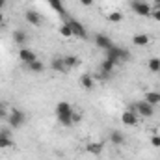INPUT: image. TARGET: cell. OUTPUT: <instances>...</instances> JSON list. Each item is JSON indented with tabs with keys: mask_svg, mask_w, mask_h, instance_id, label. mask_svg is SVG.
<instances>
[{
	"mask_svg": "<svg viewBox=\"0 0 160 160\" xmlns=\"http://www.w3.org/2000/svg\"><path fill=\"white\" fill-rule=\"evenodd\" d=\"M151 17H153L157 22H160V9H153V11H151Z\"/></svg>",
	"mask_w": 160,
	"mask_h": 160,
	"instance_id": "83f0119b",
	"label": "cell"
},
{
	"mask_svg": "<svg viewBox=\"0 0 160 160\" xmlns=\"http://www.w3.org/2000/svg\"><path fill=\"white\" fill-rule=\"evenodd\" d=\"M108 21L114 22V24H118V22L123 21V13H121V11H110V13H108Z\"/></svg>",
	"mask_w": 160,
	"mask_h": 160,
	"instance_id": "44dd1931",
	"label": "cell"
},
{
	"mask_svg": "<svg viewBox=\"0 0 160 160\" xmlns=\"http://www.w3.org/2000/svg\"><path fill=\"white\" fill-rule=\"evenodd\" d=\"M151 145L153 147H160V134H153L151 136Z\"/></svg>",
	"mask_w": 160,
	"mask_h": 160,
	"instance_id": "484cf974",
	"label": "cell"
},
{
	"mask_svg": "<svg viewBox=\"0 0 160 160\" xmlns=\"http://www.w3.org/2000/svg\"><path fill=\"white\" fill-rule=\"evenodd\" d=\"M106 60H110V62H114V63H118V62H128V60H130V52L125 50V48H121V47L112 45V47L106 50Z\"/></svg>",
	"mask_w": 160,
	"mask_h": 160,
	"instance_id": "3957f363",
	"label": "cell"
},
{
	"mask_svg": "<svg viewBox=\"0 0 160 160\" xmlns=\"http://www.w3.org/2000/svg\"><path fill=\"white\" fill-rule=\"evenodd\" d=\"M4 8H6V0H0V11H2Z\"/></svg>",
	"mask_w": 160,
	"mask_h": 160,
	"instance_id": "1f68e13d",
	"label": "cell"
},
{
	"mask_svg": "<svg viewBox=\"0 0 160 160\" xmlns=\"http://www.w3.org/2000/svg\"><path fill=\"white\" fill-rule=\"evenodd\" d=\"M24 19H26L30 24H36V26L41 24V15L36 11V9H28V11L24 13Z\"/></svg>",
	"mask_w": 160,
	"mask_h": 160,
	"instance_id": "7c38bea8",
	"label": "cell"
},
{
	"mask_svg": "<svg viewBox=\"0 0 160 160\" xmlns=\"http://www.w3.org/2000/svg\"><path fill=\"white\" fill-rule=\"evenodd\" d=\"M110 142H112L114 145H123V143H125V134H123L121 130H112V132H110Z\"/></svg>",
	"mask_w": 160,
	"mask_h": 160,
	"instance_id": "9a60e30c",
	"label": "cell"
},
{
	"mask_svg": "<svg viewBox=\"0 0 160 160\" xmlns=\"http://www.w3.org/2000/svg\"><path fill=\"white\" fill-rule=\"evenodd\" d=\"M153 9H160V0H153Z\"/></svg>",
	"mask_w": 160,
	"mask_h": 160,
	"instance_id": "4dcf8cb0",
	"label": "cell"
},
{
	"mask_svg": "<svg viewBox=\"0 0 160 160\" xmlns=\"http://www.w3.org/2000/svg\"><path fill=\"white\" fill-rule=\"evenodd\" d=\"M26 67H28L32 73H43V71H45V63H43V62H39V60H36V62L28 63Z\"/></svg>",
	"mask_w": 160,
	"mask_h": 160,
	"instance_id": "d6986e66",
	"label": "cell"
},
{
	"mask_svg": "<svg viewBox=\"0 0 160 160\" xmlns=\"http://www.w3.org/2000/svg\"><path fill=\"white\" fill-rule=\"evenodd\" d=\"M8 125H9V128H21L24 123H26V116L21 112V110H17V108H11L9 112H8Z\"/></svg>",
	"mask_w": 160,
	"mask_h": 160,
	"instance_id": "277c9868",
	"label": "cell"
},
{
	"mask_svg": "<svg viewBox=\"0 0 160 160\" xmlns=\"http://www.w3.org/2000/svg\"><path fill=\"white\" fill-rule=\"evenodd\" d=\"M132 43L136 47H145V45H149V36L147 34H136L132 38Z\"/></svg>",
	"mask_w": 160,
	"mask_h": 160,
	"instance_id": "e0dca14e",
	"label": "cell"
},
{
	"mask_svg": "<svg viewBox=\"0 0 160 160\" xmlns=\"http://www.w3.org/2000/svg\"><path fill=\"white\" fill-rule=\"evenodd\" d=\"M95 45H97L101 50H108L114 43L110 39V36H106V34H97V36H95Z\"/></svg>",
	"mask_w": 160,
	"mask_h": 160,
	"instance_id": "30bf717a",
	"label": "cell"
},
{
	"mask_svg": "<svg viewBox=\"0 0 160 160\" xmlns=\"http://www.w3.org/2000/svg\"><path fill=\"white\" fill-rule=\"evenodd\" d=\"M19 60H21L24 65H28V63L36 62L38 56H36V52H34L32 48H28V47H21V50H19Z\"/></svg>",
	"mask_w": 160,
	"mask_h": 160,
	"instance_id": "52a82bcc",
	"label": "cell"
},
{
	"mask_svg": "<svg viewBox=\"0 0 160 160\" xmlns=\"http://www.w3.org/2000/svg\"><path fill=\"white\" fill-rule=\"evenodd\" d=\"M145 101L157 108L160 104V91H147V93H145Z\"/></svg>",
	"mask_w": 160,
	"mask_h": 160,
	"instance_id": "5bb4252c",
	"label": "cell"
},
{
	"mask_svg": "<svg viewBox=\"0 0 160 160\" xmlns=\"http://www.w3.org/2000/svg\"><path fill=\"white\" fill-rule=\"evenodd\" d=\"M147 67L151 73H160V58H151L147 62Z\"/></svg>",
	"mask_w": 160,
	"mask_h": 160,
	"instance_id": "ffe728a7",
	"label": "cell"
},
{
	"mask_svg": "<svg viewBox=\"0 0 160 160\" xmlns=\"http://www.w3.org/2000/svg\"><path fill=\"white\" fill-rule=\"evenodd\" d=\"M128 110L136 112L140 118H153V116H155V106L149 104L145 99H143V101H138V102H134V104H130Z\"/></svg>",
	"mask_w": 160,
	"mask_h": 160,
	"instance_id": "7a4b0ae2",
	"label": "cell"
},
{
	"mask_svg": "<svg viewBox=\"0 0 160 160\" xmlns=\"http://www.w3.org/2000/svg\"><path fill=\"white\" fill-rule=\"evenodd\" d=\"M50 69H52V71H58V73H65L67 67H65L63 58H54V60L50 62Z\"/></svg>",
	"mask_w": 160,
	"mask_h": 160,
	"instance_id": "4fadbf2b",
	"label": "cell"
},
{
	"mask_svg": "<svg viewBox=\"0 0 160 160\" xmlns=\"http://www.w3.org/2000/svg\"><path fill=\"white\" fill-rule=\"evenodd\" d=\"M130 8L140 17H151V11H153V6L149 2H145V0H132L130 2Z\"/></svg>",
	"mask_w": 160,
	"mask_h": 160,
	"instance_id": "5b68a950",
	"label": "cell"
},
{
	"mask_svg": "<svg viewBox=\"0 0 160 160\" xmlns=\"http://www.w3.org/2000/svg\"><path fill=\"white\" fill-rule=\"evenodd\" d=\"M63 62H65L67 69H75L80 65V58H77V56H63Z\"/></svg>",
	"mask_w": 160,
	"mask_h": 160,
	"instance_id": "ac0fdd59",
	"label": "cell"
},
{
	"mask_svg": "<svg viewBox=\"0 0 160 160\" xmlns=\"http://www.w3.org/2000/svg\"><path fill=\"white\" fill-rule=\"evenodd\" d=\"M13 145V138H11V128H2L0 130V149H8Z\"/></svg>",
	"mask_w": 160,
	"mask_h": 160,
	"instance_id": "9c48e42d",
	"label": "cell"
},
{
	"mask_svg": "<svg viewBox=\"0 0 160 160\" xmlns=\"http://www.w3.org/2000/svg\"><path fill=\"white\" fill-rule=\"evenodd\" d=\"M71 119H73V125H78L80 121H82V114H78V112H73Z\"/></svg>",
	"mask_w": 160,
	"mask_h": 160,
	"instance_id": "4316f807",
	"label": "cell"
},
{
	"mask_svg": "<svg viewBox=\"0 0 160 160\" xmlns=\"http://www.w3.org/2000/svg\"><path fill=\"white\" fill-rule=\"evenodd\" d=\"M114 62H110V60H104L102 63H101V71H104V73H110L112 75V71H114Z\"/></svg>",
	"mask_w": 160,
	"mask_h": 160,
	"instance_id": "cb8c5ba5",
	"label": "cell"
},
{
	"mask_svg": "<svg viewBox=\"0 0 160 160\" xmlns=\"http://www.w3.org/2000/svg\"><path fill=\"white\" fill-rule=\"evenodd\" d=\"M80 4L86 6V8H89V6H93V0H80Z\"/></svg>",
	"mask_w": 160,
	"mask_h": 160,
	"instance_id": "f546056e",
	"label": "cell"
},
{
	"mask_svg": "<svg viewBox=\"0 0 160 160\" xmlns=\"http://www.w3.org/2000/svg\"><path fill=\"white\" fill-rule=\"evenodd\" d=\"M73 112H75L73 106H71L69 102H65V101H62V102L56 104V116H58V121H60L62 125H65V127H73V119H71Z\"/></svg>",
	"mask_w": 160,
	"mask_h": 160,
	"instance_id": "6da1fadb",
	"label": "cell"
},
{
	"mask_svg": "<svg viewBox=\"0 0 160 160\" xmlns=\"http://www.w3.org/2000/svg\"><path fill=\"white\" fill-rule=\"evenodd\" d=\"M138 121H140V116H138L136 112H132V110H125V112L121 114V123L127 125V127H136Z\"/></svg>",
	"mask_w": 160,
	"mask_h": 160,
	"instance_id": "ba28073f",
	"label": "cell"
},
{
	"mask_svg": "<svg viewBox=\"0 0 160 160\" xmlns=\"http://www.w3.org/2000/svg\"><path fill=\"white\" fill-rule=\"evenodd\" d=\"M48 4H50V8L56 11V13H63V4H62V0H47Z\"/></svg>",
	"mask_w": 160,
	"mask_h": 160,
	"instance_id": "7402d4cb",
	"label": "cell"
},
{
	"mask_svg": "<svg viewBox=\"0 0 160 160\" xmlns=\"http://www.w3.org/2000/svg\"><path fill=\"white\" fill-rule=\"evenodd\" d=\"M60 34H62L63 38H73V30H71V26H69L67 22H63V24L60 26Z\"/></svg>",
	"mask_w": 160,
	"mask_h": 160,
	"instance_id": "603a6c76",
	"label": "cell"
},
{
	"mask_svg": "<svg viewBox=\"0 0 160 160\" xmlns=\"http://www.w3.org/2000/svg\"><path fill=\"white\" fill-rule=\"evenodd\" d=\"M8 112H9V110H6L4 106H0V121H4L8 118Z\"/></svg>",
	"mask_w": 160,
	"mask_h": 160,
	"instance_id": "f1b7e54d",
	"label": "cell"
},
{
	"mask_svg": "<svg viewBox=\"0 0 160 160\" xmlns=\"http://www.w3.org/2000/svg\"><path fill=\"white\" fill-rule=\"evenodd\" d=\"M102 149H104L102 142H89V143L86 145V151H88L89 155H95V157H101V155H102Z\"/></svg>",
	"mask_w": 160,
	"mask_h": 160,
	"instance_id": "8fae6325",
	"label": "cell"
},
{
	"mask_svg": "<svg viewBox=\"0 0 160 160\" xmlns=\"http://www.w3.org/2000/svg\"><path fill=\"white\" fill-rule=\"evenodd\" d=\"M67 24H69V26H71V30H73V38H80V39H86V38H88V32H86L84 24H80V21L69 19V21H67Z\"/></svg>",
	"mask_w": 160,
	"mask_h": 160,
	"instance_id": "8992f818",
	"label": "cell"
},
{
	"mask_svg": "<svg viewBox=\"0 0 160 160\" xmlns=\"http://www.w3.org/2000/svg\"><path fill=\"white\" fill-rule=\"evenodd\" d=\"M13 41H15L17 45H22V43L26 41V34H24V32H19V30H17V32L13 34Z\"/></svg>",
	"mask_w": 160,
	"mask_h": 160,
	"instance_id": "d4e9b609",
	"label": "cell"
},
{
	"mask_svg": "<svg viewBox=\"0 0 160 160\" xmlns=\"http://www.w3.org/2000/svg\"><path fill=\"white\" fill-rule=\"evenodd\" d=\"M80 86H82L84 89H91V88L95 86V78H93L91 75H82V77H80Z\"/></svg>",
	"mask_w": 160,
	"mask_h": 160,
	"instance_id": "2e32d148",
	"label": "cell"
},
{
	"mask_svg": "<svg viewBox=\"0 0 160 160\" xmlns=\"http://www.w3.org/2000/svg\"><path fill=\"white\" fill-rule=\"evenodd\" d=\"M4 22V15H2V11H0V24Z\"/></svg>",
	"mask_w": 160,
	"mask_h": 160,
	"instance_id": "d6a6232c",
	"label": "cell"
}]
</instances>
